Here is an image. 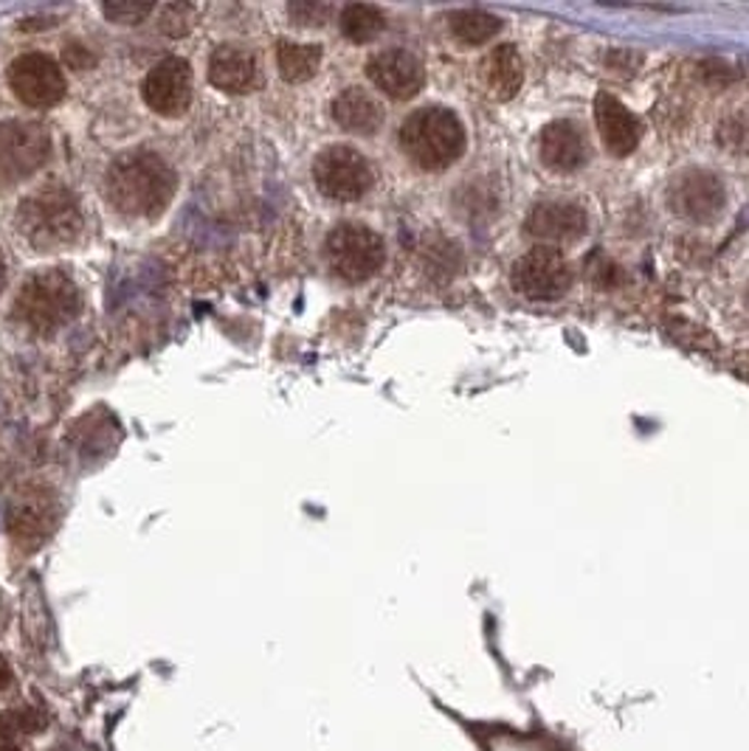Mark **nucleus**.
<instances>
[{
    "label": "nucleus",
    "instance_id": "nucleus-13",
    "mask_svg": "<svg viewBox=\"0 0 749 751\" xmlns=\"http://www.w3.org/2000/svg\"><path fill=\"white\" fill-rule=\"evenodd\" d=\"M367 76L378 90H383L389 99H411L420 93L426 82V71L415 54L403 49H389L374 54L367 63Z\"/></svg>",
    "mask_w": 749,
    "mask_h": 751
},
{
    "label": "nucleus",
    "instance_id": "nucleus-14",
    "mask_svg": "<svg viewBox=\"0 0 749 751\" xmlns=\"http://www.w3.org/2000/svg\"><path fill=\"white\" fill-rule=\"evenodd\" d=\"M589 217L575 203H542L528 217V231L542 242H575L586 234Z\"/></svg>",
    "mask_w": 749,
    "mask_h": 751
},
{
    "label": "nucleus",
    "instance_id": "nucleus-15",
    "mask_svg": "<svg viewBox=\"0 0 749 751\" xmlns=\"http://www.w3.org/2000/svg\"><path fill=\"white\" fill-rule=\"evenodd\" d=\"M595 118L600 138H604L606 150L611 155H632L637 150L639 122L623 102H618L611 93H600L595 102Z\"/></svg>",
    "mask_w": 749,
    "mask_h": 751
},
{
    "label": "nucleus",
    "instance_id": "nucleus-22",
    "mask_svg": "<svg viewBox=\"0 0 749 751\" xmlns=\"http://www.w3.org/2000/svg\"><path fill=\"white\" fill-rule=\"evenodd\" d=\"M341 31L344 37L353 42H369L381 35L383 26H386V17L378 7H369V3H353L341 12Z\"/></svg>",
    "mask_w": 749,
    "mask_h": 751
},
{
    "label": "nucleus",
    "instance_id": "nucleus-3",
    "mask_svg": "<svg viewBox=\"0 0 749 751\" xmlns=\"http://www.w3.org/2000/svg\"><path fill=\"white\" fill-rule=\"evenodd\" d=\"M403 152L426 173L448 169L466 150L462 122L445 107L415 111L401 127Z\"/></svg>",
    "mask_w": 749,
    "mask_h": 751
},
{
    "label": "nucleus",
    "instance_id": "nucleus-5",
    "mask_svg": "<svg viewBox=\"0 0 749 751\" xmlns=\"http://www.w3.org/2000/svg\"><path fill=\"white\" fill-rule=\"evenodd\" d=\"M325 254L330 268L344 282H367L383 265V240L372 228L341 222L327 234Z\"/></svg>",
    "mask_w": 749,
    "mask_h": 751
},
{
    "label": "nucleus",
    "instance_id": "nucleus-16",
    "mask_svg": "<svg viewBox=\"0 0 749 751\" xmlns=\"http://www.w3.org/2000/svg\"><path fill=\"white\" fill-rule=\"evenodd\" d=\"M542 158L556 173H575L586 161V141L572 122H553L542 132Z\"/></svg>",
    "mask_w": 749,
    "mask_h": 751
},
{
    "label": "nucleus",
    "instance_id": "nucleus-24",
    "mask_svg": "<svg viewBox=\"0 0 749 751\" xmlns=\"http://www.w3.org/2000/svg\"><path fill=\"white\" fill-rule=\"evenodd\" d=\"M153 9V3H104L102 12L122 26H132V23L144 21Z\"/></svg>",
    "mask_w": 749,
    "mask_h": 751
},
{
    "label": "nucleus",
    "instance_id": "nucleus-9",
    "mask_svg": "<svg viewBox=\"0 0 749 751\" xmlns=\"http://www.w3.org/2000/svg\"><path fill=\"white\" fill-rule=\"evenodd\" d=\"M49 158V132L35 122L0 125V178L17 180L40 169Z\"/></svg>",
    "mask_w": 749,
    "mask_h": 751
},
{
    "label": "nucleus",
    "instance_id": "nucleus-20",
    "mask_svg": "<svg viewBox=\"0 0 749 751\" xmlns=\"http://www.w3.org/2000/svg\"><path fill=\"white\" fill-rule=\"evenodd\" d=\"M279 74L288 82H307L321 63V49L313 42H279L277 49Z\"/></svg>",
    "mask_w": 749,
    "mask_h": 751
},
{
    "label": "nucleus",
    "instance_id": "nucleus-23",
    "mask_svg": "<svg viewBox=\"0 0 749 751\" xmlns=\"http://www.w3.org/2000/svg\"><path fill=\"white\" fill-rule=\"evenodd\" d=\"M158 21L169 37H181L194 26V9L183 7V3H173V7L161 9Z\"/></svg>",
    "mask_w": 749,
    "mask_h": 751
},
{
    "label": "nucleus",
    "instance_id": "nucleus-21",
    "mask_svg": "<svg viewBox=\"0 0 749 751\" xmlns=\"http://www.w3.org/2000/svg\"><path fill=\"white\" fill-rule=\"evenodd\" d=\"M452 31L466 46H482V42L499 35L502 21L496 14L482 12V9H462V12L452 14Z\"/></svg>",
    "mask_w": 749,
    "mask_h": 751
},
{
    "label": "nucleus",
    "instance_id": "nucleus-7",
    "mask_svg": "<svg viewBox=\"0 0 749 751\" xmlns=\"http://www.w3.org/2000/svg\"><path fill=\"white\" fill-rule=\"evenodd\" d=\"M60 524V498L42 484H28L17 496L12 498L9 507L7 526L12 540L21 549L35 551L54 535Z\"/></svg>",
    "mask_w": 749,
    "mask_h": 751
},
{
    "label": "nucleus",
    "instance_id": "nucleus-18",
    "mask_svg": "<svg viewBox=\"0 0 749 751\" xmlns=\"http://www.w3.org/2000/svg\"><path fill=\"white\" fill-rule=\"evenodd\" d=\"M254 56L237 46H220L208 60V79L226 93H245L254 82Z\"/></svg>",
    "mask_w": 749,
    "mask_h": 751
},
{
    "label": "nucleus",
    "instance_id": "nucleus-10",
    "mask_svg": "<svg viewBox=\"0 0 749 751\" xmlns=\"http://www.w3.org/2000/svg\"><path fill=\"white\" fill-rule=\"evenodd\" d=\"M14 97L28 107H51L65 97V76L46 54H23L9 68Z\"/></svg>",
    "mask_w": 749,
    "mask_h": 751
},
{
    "label": "nucleus",
    "instance_id": "nucleus-2",
    "mask_svg": "<svg viewBox=\"0 0 749 751\" xmlns=\"http://www.w3.org/2000/svg\"><path fill=\"white\" fill-rule=\"evenodd\" d=\"M82 231L77 194L65 187H46L28 194L17 208V234L35 251H56Z\"/></svg>",
    "mask_w": 749,
    "mask_h": 751
},
{
    "label": "nucleus",
    "instance_id": "nucleus-11",
    "mask_svg": "<svg viewBox=\"0 0 749 751\" xmlns=\"http://www.w3.org/2000/svg\"><path fill=\"white\" fill-rule=\"evenodd\" d=\"M668 201H671L673 212L685 220L708 222L722 214L724 187L722 180L704 173V169H685L671 183Z\"/></svg>",
    "mask_w": 749,
    "mask_h": 751
},
{
    "label": "nucleus",
    "instance_id": "nucleus-30",
    "mask_svg": "<svg viewBox=\"0 0 749 751\" xmlns=\"http://www.w3.org/2000/svg\"><path fill=\"white\" fill-rule=\"evenodd\" d=\"M0 724H3V717H0Z\"/></svg>",
    "mask_w": 749,
    "mask_h": 751
},
{
    "label": "nucleus",
    "instance_id": "nucleus-8",
    "mask_svg": "<svg viewBox=\"0 0 749 751\" xmlns=\"http://www.w3.org/2000/svg\"><path fill=\"white\" fill-rule=\"evenodd\" d=\"M516 293L533 302H556L572 284V268H569L567 256L558 249L538 245L528 254L516 259L513 273H510Z\"/></svg>",
    "mask_w": 749,
    "mask_h": 751
},
{
    "label": "nucleus",
    "instance_id": "nucleus-26",
    "mask_svg": "<svg viewBox=\"0 0 749 751\" xmlns=\"http://www.w3.org/2000/svg\"><path fill=\"white\" fill-rule=\"evenodd\" d=\"M9 724H12L14 731H26V735H35V731L42 729L46 717H42L37 710H28L26 707V710H21V712H12Z\"/></svg>",
    "mask_w": 749,
    "mask_h": 751
},
{
    "label": "nucleus",
    "instance_id": "nucleus-25",
    "mask_svg": "<svg viewBox=\"0 0 749 751\" xmlns=\"http://www.w3.org/2000/svg\"><path fill=\"white\" fill-rule=\"evenodd\" d=\"M288 12H291V17L299 26H325L333 9L325 7V3H291Z\"/></svg>",
    "mask_w": 749,
    "mask_h": 751
},
{
    "label": "nucleus",
    "instance_id": "nucleus-29",
    "mask_svg": "<svg viewBox=\"0 0 749 751\" xmlns=\"http://www.w3.org/2000/svg\"><path fill=\"white\" fill-rule=\"evenodd\" d=\"M0 751H21L14 743H0Z\"/></svg>",
    "mask_w": 749,
    "mask_h": 751
},
{
    "label": "nucleus",
    "instance_id": "nucleus-28",
    "mask_svg": "<svg viewBox=\"0 0 749 751\" xmlns=\"http://www.w3.org/2000/svg\"><path fill=\"white\" fill-rule=\"evenodd\" d=\"M7 284V263H3V254H0V290Z\"/></svg>",
    "mask_w": 749,
    "mask_h": 751
},
{
    "label": "nucleus",
    "instance_id": "nucleus-6",
    "mask_svg": "<svg viewBox=\"0 0 749 751\" xmlns=\"http://www.w3.org/2000/svg\"><path fill=\"white\" fill-rule=\"evenodd\" d=\"M313 180L330 201H358L372 187V166L353 147H327L313 161Z\"/></svg>",
    "mask_w": 749,
    "mask_h": 751
},
{
    "label": "nucleus",
    "instance_id": "nucleus-4",
    "mask_svg": "<svg viewBox=\"0 0 749 751\" xmlns=\"http://www.w3.org/2000/svg\"><path fill=\"white\" fill-rule=\"evenodd\" d=\"M82 310L79 288L60 270H42L26 279L21 296L14 302V316L37 335L63 330Z\"/></svg>",
    "mask_w": 749,
    "mask_h": 751
},
{
    "label": "nucleus",
    "instance_id": "nucleus-19",
    "mask_svg": "<svg viewBox=\"0 0 749 751\" xmlns=\"http://www.w3.org/2000/svg\"><path fill=\"white\" fill-rule=\"evenodd\" d=\"M333 118L344 130L358 132V136H372L383 125V111L367 90L347 88L335 97Z\"/></svg>",
    "mask_w": 749,
    "mask_h": 751
},
{
    "label": "nucleus",
    "instance_id": "nucleus-17",
    "mask_svg": "<svg viewBox=\"0 0 749 751\" xmlns=\"http://www.w3.org/2000/svg\"><path fill=\"white\" fill-rule=\"evenodd\" d=\"M482 82L487 93L499 102L513 99L524 82V63L516 46H496L482 63Z\"/></svg>",
    "mask_w": 749,
    "mask_h": 751
},
{
    "label": "nucleus",
    "instance_id": "nucleus-27",
    "mask_svg": "<svg viewBox=\"0 0 749 751\" xmlns=\"http://www.w3.org/2000/svg\"><path fill=\"white\" fill-rule=\"evenodd\" d=\"M9 684H12V667H9V662L0 655V689H7Z\"/></svg>",
    "mask_w": 749,
    "mask_h": 751
},
{
    "label": "nucleus",
    "instance_id": "nucleus-12",
    "mask_svg": "<svg viewBox=\"0 0 749 751\" xmlns=\"http://www.w3.org/2000/svg\"><path fill=\"white\" fill-rule=\"evenodd\" d=\"M144 102L161 116H178L192 102V68L187 60L169 56L144 79Z\"/></svg>",
    "mask_w": 749,
    "mask_h": 751
},
{
    "label": "nucleus",
    "instance_id": "nucleus-1",
    "mask_svg": "<svg viewBox=\"0 0 749 751\" xmlns=\"http://www.w3.org/2000/svg\"><path fill=\"white\" fill-rule=\"evenodd\" d=\"M175 187H178V178H175L173 166L147 150L118 155L104 178L107 201L113 203V208L136 220L158 217L173 201Z\"/></svg>",
    "mask_w": 749,
    "mask_h": 751
}]
</instances>
